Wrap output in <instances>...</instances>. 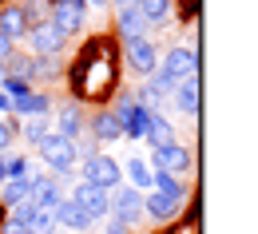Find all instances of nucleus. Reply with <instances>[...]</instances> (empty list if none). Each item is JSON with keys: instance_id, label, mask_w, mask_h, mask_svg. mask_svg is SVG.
<instances>
[{"instance_id": "nucleus-37", "label": "nucleus", "mask_w": 258, "mask_h": 234, "mask_svg": "<svg viewBox=\"0 0 258 234\" xmlns=\"http://www.w3.org/2000/svg\"><path fill=\"white\" fill-rule=\"evenodd\" d=\"M84 4H88V8H103L107 0H84Z\"/></svg>"}, {"instance_id": "nucleus-10", "label": "nucleus", "mask_w": 258, "mask_h": 234, "mask_svg": "<svg viewBox=\"0 0 258 234\" xmlns=\"http://www.w3.org/2000/svg\"><path fill=\"white\" fill-rule=\"evenodd\" d=\"M48 20L64 36H76V32H84V24H88V4L84 0H60V4L48 8Z\"/></svg>"}, {"instance_id": "nucleus-11", "label": "nucleus", "mask_w": 258, "mask_h": 234, "mask_svg": "<svg viewBox=\"0 0 258 234\" xmlns=\"http://www.w3.org/2000/svg\"><path fill=\"white\" fill-rule=\"evenodd\" d=\"M68 199L76 202V206H80V210H84L92 222L111 214V199H107V191H99V187H88V183H80V179H76V187H72V195H68Z\"/></svg>"}, {"instance_id": "nucleus-20", "label": "nucleus", "mask_w": 258, "mask_h": 234, "mask_svg": "<svg viewBox=\"0 0 258 234\" xmlns=\"http://www.w3.org/2000/svg\"><path fill=\"white\" fill-rule=\"evenodd\" d=\"M135 8L147 20V28H167L171 12H175V0H135Z\"/></svg>"}, {"instance_id": "nucleus-30", "label": "nucleus", "mask_w": 258, "mask_h": 234, "mask_svg": "<svg viewBox=\"0 0 258 234\" xmlns=\"http://www.w3.org/2000/svg\"><path fill=\"white\" fill-rule=\"evenodd\" d=\"M12 143H16V123L0 115V155H4V151H12Z\"/></svg>"}, {"instance_id": "nucleus-34", "label": "nucleus", "mask_w": 258, "mask_h": 234, "mask_svg": "<svg viewBox=\"0 0 258 234\" xmlns=\"http://www.w3.org/2000/svg\"><path fill=\"white\" fill-rule=\"evenodd\" d=\"M8 111H12V100H8V96H4V92H0V115H4V119H8Z\"/></svg>"}, {"instance_id": "nucleus-21", "label": "nucleus", "mask_w": 258, "mask_h": 234, "mask_svg": "<svg viewBox=\"0 0 258 234\" xmlns=\"http://www.w3.org/2000/svg\"><path fill=\"white\" fill-rule=\"evenodd\" d=\"M52 111V96L48 92H28V96H20V100H12V111L8 115H24V119H32V115H48Z\"/></svg>"}, {"instance_id": "nucleus-12", "label": "nucleus", "mask_w": 258, "mask_h": 234, "mask_svg": "<svg viewBox=\"0 0 258 234\" xmlns=\"http://www.w3.org/2000/svg\"><path fill=\"white\" fill-rule=\"evenodd\" d=\"M84 103H76V100H68V103H60L56 107V115H52V131L56 135H64V139H84Z\"/></svg>"}, {"instance_id": "nucleus-38", "label": "nucleus", "mask_w": 258, "mask_h": 234, "mask_svg": "<svg viewBox=\"0 0 258 234\" xmlns=\"http://www.w3.org/2000/svg\"><path fill=\"white\" fill-rule=\"evenodd\" d=\"M44 4H48V8H52V4H60V0H44Z\"/></svg>"}, {"instance_id": "nucleus-13", "label": "nucleus", "mask_w": 258, "mask_h": 234, "mask_svg": "<svg viewBox=\"0 0 258 234\" xmlns=\"http://www.w3.org/2000/svg\"><path fill=\"white\" fill-rule=\"evenodd\" d=\"M199 92H203V80H199V71L191 75H183L179 84H175V92H171V103L179 107V115H199Z\"/></svg>"}, {"instance_id": "nucleus-24", "label": "nucleus", "mask_w": 258, "mask_h": 234, "mask_svg": "<svg viewBox=\"0 0 258 234\" xmlns=\"http://www.w3.org/2000/svg\"><path fill=\"white\" fill-rule=\"evenodd\" d=\"M143 143L147 147H163V143H175V127H171V119L155 111L151 115V123H147V135H143Z\"/></svg>"}, {"instance_id": "nucleus-32", "label": "nucleus", "mask_w": 258, "mask_h": 234, "mask_svg": "<svg viewBox=\"0 0 258 234\" xmlns=\"http://www.w3.org/2000/svg\"><path fill=\"white\" fill-rule=\"evenodd\" d=\"M103 234H131V226H123V222H115V218H107V230Z\"/></svg>"}, {"instance_id": "nucleus-17", "label": "nucleus", "mask_w": 258, "mask_h": 234, "mask_svg": "<svg viewBox=\"0 0 258 234\" xmlns=\"http://www.w3.org/2000/svg\"><path fill=\"white\" fill-rule=\"evenodd\" d=\"M119 171H123V183H127L131 191H139V195L151 191V167H147L143 155H131L127 163H119Z\"/></svg>"}, {"instance_id": "nucleus-31", "label": "nucleus", "mask_w": 258, "mask_h": 234, "mask_svg": "<svg viewBox=\"0 0 258 234\" xmlns=\"http://www.w3.org/2000/svg\"><path fill=\"white\" fill-rule=\"evenodd\" d=\"M12 52H16V44H12L8 36H0V67H4L8 60H12Z\"/></svg>"}, {"instance_id": "nucleus-1", "label": "nucleus", "mask_w": 258, "mask_h": 234, "mask_svg": "<svg viewBox=\"0 0 258 234\" xmlns=\"http://www.w3.org/2000/svg\"><path fill=\"white\" fill-rule=\"evenodd\" d=\"M119 80V67H115V48L111 40H92L84 48V56L72 67V100H107L111 88Z\"/></svg>"}, {"instance_id": "nucleus-19", "label": "nucleus", "mask_w": 258, "mask_h": 234, "mask_svg": "<svg viewBox=\"0 0 258 234\" xmlns=\"http://www.w3.org/2000/svg\"><path fill=\"white\" fill-rule=\"evenodd\" d=\"M28 28H32V24L24 20L20 4H4V8H0V36H8V40L16 44V40H24V36H28Z\"/></svg>"}, {"instance_id": "nucleus-35", "label": "nucleus", "mask_w": 258, "mask_h": 234, "mask_svg": "<svg viewBox=\"0 0 258 234\" xmlns=\"http://www.w3.org/2000/svg\"><path fill=\"white\" fill-rule=\"evenodd\" d=\"M0 234H24V226H12V222H0Z\"/></svg>"}, {"instance_id": "nucleus-26", "label": "nucleus", "mask_w": 258, "mask_h": 234, "mask_svg": "<svg viewBox=\"0 0 258 234\" xmlns=\"http://www.w3.org/2000/svg\"><path fill=\"white\" fill-rule=\"evenodd\" d=\"M60 75V56H32V84L36 80H56Z\"/></svg>"}, {"instance_id": "nucleus-14", "label": "nucleus", "mask_w": 258, "mask_h": 234, "mask_svg": "<svg viewBox=\"0 0 258 234\" xmlns=\"http://www.w3.org/2000/svg\"><path fill=\"white\" fill-rule=\"evenodd\" d=\"M115 36L127 44V40H139V36H151V28H147V20L139 16V8L135 4H127V8H115Z\"/></svg>"}, {"instance_id": "nucleus-7", "label": "nucleus", "mask_w": 258, "mask_h": 234, "mask_svg": "<svg viewBox=\"0 0 258 234\" xmlns=\"http://www.w3.org/2000/svg\"><path fill=\"white\" fill-rule=\"evenodd\" d=\"M24 44H28V56H60V52H64V44H68V36L60 32L52 20H40V24L28 28Z\"/></svg>"}, {"instance_id": "nucleus-22", "label": "nucleus", "mask_w": 258, "mask_h": 234, "mask_svg": "<svg viewBox=\"0 0 258 234\" xmlns=\"http://www.w3.org/2000/svg\"><path fill=\"white\" fill-rule=\"evenodd\" d=\"M151 191H159V195H167V199H175L179 206H183V199H187V179H183V175L151 171Z\"/></svg>"}, {"instance_id": "nucleus-27", "label": "nucleus", "mask_w": 258, "mask_h": 234, "mask_svg": "<svg viewBox=\"0 0 258 234\" xmlns=\"http://www.w3.org/2000/svg\"><path fill=\"white\" fill-rule=\"evenodd\" d=\"M60 226H56V218H52V210H36L32 218H28V226H24V234H56Z\"/></svg>"}, {"instance_id": "nucleus-33", "label": "nucleus", "mask_w": 258, "mask_h": 234, "mask_svg": "<svg viewBox=\"0 0 258 234\" xmlns=\"http://www.w3.org/2000/svg\"><path fill=\"white\" fill-rule=\"evenodd\" d=\"M183 16H187V20L199 16V0H183Z\"/></svg>"}, {"instance_id": "nucleus-3", "label": "nucleus", "mask_w": 258, "mask_h": 234, "mask_svg": "<svg viewBox=\"0 0 258 234\" xmlns=\"http://www.w3.org/2000/svg\"><path fill=\"white\" fill-rule=\"evenodd\" d=\"M80 183L99 187V191H115V187L123 183V171H119V163H115V155L96 151L92 159H84V175H80Z\"/></svg>"}, {"instance_id": "nucleus-16", "label": "nucleus", "mask_w": 258, "mask_h": 234, "mask_svg": "<svg viewBox=\"0 0 258 234\" xmlns=\"http://www.w3.org/2000/svg\"><path fill=\"white\" fill-rule=\"evenodd\" d=\"M52 218H56V226H64L68 234H88V226H92V218H88V214H84L76 202L68 199V195L60 199V206L52 210Z\"/></svg>"}, {"instance_id": "nucleus-9", "label": "nucleus", "mask_w": 258, "mask_h": 234, "mask_svg": "<svg viewBox=\"0 0 258 234\" xmlns=\"http://www.w3.org/2000/svg\"><path fill=\"white\" fill-rule=\"evenodd\" d=\"M151 171H163V175H187L191 171V147H183L179 139L175 143H163V147H151Z\"/></svg>"}, {"instance_id": "nucleus-36", "label": "nucleus", "mask_w": 258, "mask_h": 234, "mask_svg": "<svg viewBox=\"0 0 258 234\" xmlns=\"http://www.w3.org/2000/svg\"><path fill=\"white\" fill-rule=\"evenodd\" d=\"M107 4H115V8H127V4H135V0H107Z\"/></svg>"}, {"instance_id": "nucleus-29", "label": "nucleus", "mask_w": 258, "mask_h": 234, "mask_svg": "<svg viewBox=\"0 0 258 234\" xmlns=\"http://www.w3.org/2000/svg\"><path fill=\"white\" fill-rule=\"evenodd\" d=\"M28 175H32L28 155H8V179H28Z\"/></svg>"}, {"instance_id": "nucleus-28", "label": "nucleus", "mask_w": 258, "mask_h": 234, "mask_svg": "<svg viewBox=\"0 0 258 234\" xmlns=\"http://www.w3.org/2000/svg\"><path fill=\"white\" fill-rule=\"evenodd\" d=\"M0 92H4L8 100H20V96L32 92V84H28V80H16V75H0Z\"/></svg>"}, {"instance_id": "nucleus-25", "label": "nucleus", "mask_w": 258, "mask_h": 234, "mask_svg": "<svg viewBox=\"0 0 258 234\" xmlns=\"http://www.w3.org/2000/svg\"><path fill=\"white\" fill-rule=\"evenodd\" d=\"M28 179H8V183H0V206L8 210V206H16V202L28 199Z\"/></svg>"}, {"instance_id": "nucleus-5", "label": "nucleus", "mask_w": 258, "mask_h": 234, "mask_svg": "<svg viewBox=\"0 0 258 234\" xmlns=\"http://www.w3.org/2000/svg\"><path fill=\"white\" fill-rule=\"evenodd\" d=\"M155 71H163L171 84H179L183 75L199 71V48H195V44H175V48L159 52V67H155Z\"/></svg>"}, {"instance_id": "nucleus-4", "label": "nucleus", "mask_w": 258, "mask_h": 234, "mask_svg": "<svg viewBox=\"0 0 258 234\" xmlns=\"http://www.w3.org/2000/svg\"><path fill=\"white\" fill-rule=\"evenodd\" d=\"M111 115L119 119V127H123V139H135V143H143V135H147V123H151V115H155V111L139 107V103L131 100V96H115V107H111Z\"/></svg>"}, {"instance_id": "nucleus-18", "label": "nucleus", "mask_w": 258, "mask_h": 234, "mask_svg": "<svg viewBox=\"0 0 258 234\" xmlns=\"http://www.w3.org/2000/svg\"><path fill=\"white\" fill-rule=\"evenodd\" d=\"M143 214H147L151 222H171V218L179 214V202L159 195V191H147V195H143Z\"/></svg>"}, {"instance_id": "nucleus-6", "label": "nucleus", "mask_w": 258, "mask_h": 234, "mask_svg": "<svg viewBox=\"0 0 258 234\" xmlns=\"http://www.w3.org/2000/svg\"><path fill=\"white\" fill-rule=\"evenodd\" d=\"M107 199H111V214H107V218H115V222H123V226H135V222L147 218V214H143V195L131 191L127 183H119L115 191H107Z\"/></svg>"}, {"instance_id": "nucleus-15", "label": "nucleus", "mask_w": 258, "mask_h": 234, "mask_svg": "<svg viewBox=\"0 0 258 234\" xmlns=\"http://www.w3.org/2000/svg\"><path fill=\"white\" fill-rule=\"evenodd\" d=\"M88 131L96 143H115V139H123V127H119V119L111 115V107H99L96 115H88Z\"/></svg>"}, {"instance_id": "nucleus-23", "label": "nucleus", "mask_w": 258, "mask_h": 234, "mask_svg": "<svg viewBox=\"0 0 258 234\" xmlns=\"http://www.w3.org/2000/svg\"><path fill=\"white\" fill-rule=\"evenodd\" d=\"M16 135H20V139H24L28 147H40V143H44V139L52 135V115H32V119H24Z\"/></svg>"}, {"instance_id": "nucleus-8", "label": "nucleus", "mask_w": 258, "mask_h": 234, "mask_svg": "<svg viewBox=\"0 0 258 234\" xmlns=\"http://www.w3.org/2000/svg\"><path fill=\"white\" fill-rule=\"evenodd\" d=\"M123 60H127V67L135 71V75H151L155 67H159V44L151 40V36H139V40H127L123 44Z\"/></svg>"}, {"instance_id": "nucleus-2", "label": "nucleus", "mask_w": 258, "mask_h": 234, "mask_svg": "<svg viewBox=\"0 0 258 234\" xmlns=\"http://www.w3.org/2000/svg\"><path fill=\"white\" fill-rule=\"evenodd\" d=\"M36 155L44 159V167H48V175H64V179H72L76 175V163H80V155H76V143L72 139H64V135H48L40 147H36Z\"/></svg>"}]
</instances>
